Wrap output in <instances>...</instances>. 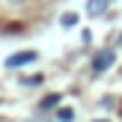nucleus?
<instances>
[{
    "mask_svg": "<svg viewBox=\"0 0 122 122\" xmlns=\"http://www.w3.org/2000/svg\"><path fill=\"white\" fill-rule=\"evenodd\" d=\"M113 60H116V54L104 48V51H98V54L92 57V69H95V71H107V69L113 66Z\"/></svg>",
    "mask_w": 122,
    "mask_h": 122,
    "instance_id": "nucleus-1",
    "label": "nucleus"
},
{
    "mask_svg": "<svg viewBox=\"0 0 122 122\" xmlns=\"http://www.w3.org/2000/svg\"><path fill=\"white\" fill-rule=\"evenodd\" d=\"M27 63H36V54H33V51H21V54H12V57L6 60V66H9V69H18V66H27Z\"/></svg>",
    "mask_w": 122,
    "mask_h": 122,
    "instance_id": "nucleus-2",
    "label": "nucleus"
},
{
    "mask_svg": "<svg viewBox=\"0 0 122 122\" xmlns=\"http://www.w3.org/2000/svg\"><path fill=\"white\" fill-rule=\"evenodd\" d=\"M107 3H110V0H89V12H92V15H98Z\"/></svg>",
    "mask_w": 122,
    "mask_h": 122,
    "instance_id": "nucleus-3",
    "label": "nucleus"
},
{
    "mask_svg": "<svg viewBox=\"0 0 122 122\" xmlns=\"http://www.w3.org/2000/svg\"><path fill=\"white\" fill-rule=\"evenodd\" d=\"M75 119V113L69 110V107H63V110H57V122H71Z\"/></svg>",
    "mask_w": 122,
    "mask_h": 122,
    "instance_id": "nucleus-4",
    "label": "nucleus"
},
{
    "mask_svg": "<svg viewBox=\"0 0 122 122\" xmlns=\"http://www.w3.org/2000/svg\"><path fill=\"white\" fill-rule=\"evenodd\" d=\"M60 104V95H48V98H42V110H48V107Z\"/></svg>",
    "mask_w": 122,
    "mask_h": 122,
    "instance_id": "nucleus-5",
    "label": "nucleus"
},
{
    "mask_svg": "<svg viewBox=\"0 0 122 122\" xmlns=\"http://www.w3.org/2000/svg\"><path fill=\"white\" fill-rule=\"evenodd\" d=\"M75 21H77V15H63V24H66V27H71Z\"/></svg>",
    "mask_w": 122,
    "mask_h": 122,
    "instance_id": "nucleus-6",
    "label": "nucleus"
},
{
    "mask_svg": "<svg viewBox=\"0 0 122 122\" xmlns=\"http://www.w3.org/2000/svg\"><path fill=\"white\" fill-rule=\"evenodd\" d=\"M33 83H42V77L36 75V77H27V81H24V86H33Z\"/></svg>",
    "mask_w": 122,
    "mask_h": 122,
    "instance_id": "nucleus-7",
    "label": "nucleus"
},
{
    "mask_svg": "<svg viewBox=\"0 0 122 122\" xmlns=\"http://www.w3.org/2000/svg\"><path fill=\"white\" fill-rule=\"evenodd\" d=\"M119 45H122V36H119Z\"/></svg>",
    "mask_w": 122,
    "mask_h": 122,
    "instance_id": "nucleus-8",
    "label": "nucleus"
},
{
    "mask_svg": "<svg viewBox=\"0 0 122 122\" xmlns=\"http://www.w3.org/2000/svg\"><path fill=\"white\" fill-rule=\"evenodd\" d=\"M98 122H104V119H98Z\"/></svg>",
    "mask_w": 122,
    "mask_h": 122,
    "instance_id": "nucleus-9",
    "label": "nucleus"
}]
</instances>
